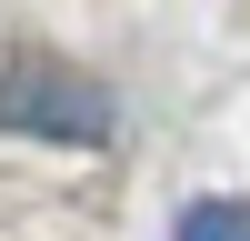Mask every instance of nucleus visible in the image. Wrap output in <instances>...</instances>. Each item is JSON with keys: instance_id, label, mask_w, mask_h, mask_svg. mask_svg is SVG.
Listing matches in <instances>:
<instances>
[{"instance_id": "obj_1", "label": "nucleus", "mask_w": 250, "mask_h": 241, "mask_svg": "<svg viewBox=\"0 0 250 241\" xmlns=\"http://www.w3.org/2000/svg\"><path fill=\"white\" fill-rule=\"evenodd\" d=\"M0 131H30V141H80V151H100L120 120H110V91H100V80L30 60V71H0Z\"/></svg>"}, {"instance_id": "obj_2", "label": "nucleus", "mask_w": 250, "mask_h": 241, "mask_svg": "<svg viewBox=\"0 0 250 241\" xmlns=\"http://www.w3.org/2000/svg\"><path fill=\"white\" fill-rule=\"evenodd\" d=\"M170 241H250V211H240V201H190Z\"/></svg>"}]
</instances>
